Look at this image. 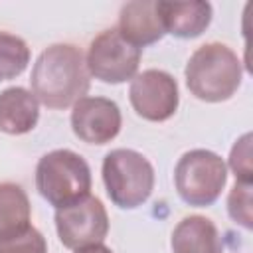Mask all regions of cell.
Masks as SVG:
<instances>
[{
	"instance_id": "obj_1",
	"label": "cell",
	"mask_w": 253,
	"mask_h": 253,
	"mask_svg": "<svg viewBox=\"0 0 253 253\" xmlns=\"http://www.w3.org/2000/svg\"><path fill=\"white\" fill-rule=\"evenodd\" d=\"M89 77L85 55L77 45L53 43L38 55L30 85L38 103L49 109H67L87 95Z\"/></svg>"
},
{
	"instance_id": "obj_19",
	"label": "cell",
	"mask_w": 253,
	"mask_h": 253,
	"mask_svg": "<svg viewBox=\"0 0 253 253\" xmlns=\"http://www.w3.org/2000/svg\"><path fill=\"white\" fill-rule=\"evenodd\" d=\"M75 253H113L107 245L99 243V245H91V247H85V249H77Z\"/></svg>"
},
{
	"instance_id": "obj_6",
	"label": "cell",
	"mask_w": 253,
	"mask_h": 253,
	"mask_svg": "<svg viewBox=\"0 0 253 253\" xmlns=\"http://www.w3.org/2000/svg\"><path fill=\"white\" fill-rule=\"evenodd\" d=\"M142 49L126 42L117 28L103 30L89 43L85 63L89 75L103 83H125L130 81L140 63Z\"/></svg>"
},
{
	"instance_id": "obj_2",
	"label": "cell",
	"mask_w": 253,
	"mask_h": 253,
	"mask_svg": "<svg viewBox=\"0 0 253 253\" xmlns=\"http://www.w3.org/2000/svg\"><path fill=\"white\" fill-rule=\"evenodd\" d=\"M186 85L190 93L206 103H221L231 99L243 77V67L237 53L219 42L200 45L188 59Z\"/></svg>"
},
{
	"instance_id": "obj_5",
	"label": "cell",
	"mask_w": 253,
	"mask_h": 253,
	"mask_svg": "<svg viewBox=\"0 0 253 253\" xmlns=\"http://www.w3.org/2000/svg\"><path fill=\"white\" fill-rule=\"evenodd\" d=\"M227 166L223 158L206 148H194L180 156L174 168V186L178 196L194 206H211L225 188Z\"/></svg>"
},
{
	"instance_id": "obj_15",
	"label": "cell",
	"mask_w": 253,
	"mask_h": 253,
	"mask_svg": "<svg viewBox=\"0 0 253 253\" xmlns=\"http://www.w3.org/2000/svg\"><path fill=\"white\" fill-rule=\"evenodd\" d=\"M30 63L28 43L10 32H0V81L18 77Z\"/></svg>"
},
{
	"instance_id": "obj_3",
	"label": "cell",
	"mask_w": 253,
	"mask_h": 253,
	"mask_svg": "<svg viewBox=\"0 0 253 253\" xmlns=\"http://www.w3.org/2000/svg\"><path fill=\"white\" fill-rule=\"evenodd\" d=\"M36 190L55 210L91 194V170L85 158L69 148L43 154L36 166Z\"/></svg>"
},
{
	"instance_id": "obj_4",
	"label": "cell",
	"mask_w": 253,
	"mask_h": 253,
	"mask_svg": "<svg viewBox=\"0 0 253 253\" xmlns=\"http://www.w3.org/2000/svg\"><path fill=\"white\" fill-rule=\"evenodd\" d=\"M103 184L111 202L121 210L142 206L154 190V168L132 148H115L103 158Z\"/></svg>"
},
{
	"instance_id": "obj_11",
	"label": "cell",
	"mask_w": 253,
	"mask_h": 253,
	"mask_svg": "<svg viewBox=\"0 0 253 253\" xmlns=\"http://www.w3.org/2000/svg\"><path fill=\"white\" fill-rule=\"evenodd\" d=\"M156 12L160 16L164 32L182 40L198 38L200 34H204L213 16L211 4L204 0L156 2Z\"/></svg>"
},
{
	"instance_id": "obj_13",
	"label": "cell",
	"mask_w": 253,
	"mask_h": 253,
	"mask_svg": "<svg viewBox=\"0 0 253 253\" xmlns=\"http://www.w3.org/2000/svg\"><path fill=\"white\" fill-rule=\"evenodd\" d=\"M40 121V103L24 87H8L0 93V130L6 134H26Z\"/></svg>"
},
{
	"instance_id": "obj_7",
	"label": "cell",
	"mask_w": 253,
	"mask_h": 253,
	"mask_svg": "<svg viewBox=\"0 0 253 253\" xmlns=\"http://www.w3.org/2000/svg\"><path fill=\"white\" fill-rule=\"evenodd\" d=\"M57 237L67 249H85L105 241L109 233V215L97 196H87L67 208L55 210Z\"/></svg>"
},
{
	"instance_id": "obj_8",
	"label": "cell",
	"mask_w": 253,
	"mask_h": 253,
	"mask_svg": "<svg viewBox=\"0 0 253 253\" xmlns=\"http://www.w3.org/2000/svg\"><path fill=\"white\" fill-rule=\"evenodd\" d=\"M128 99L138 117L144 121L162 123L178 111V83L168 71L144 69L130 79Z\"/></svg>"
},
{
	"instance_id": "obj_10",
	"label": "cell",
	"mask_w": 253,
	"mask_h": 253,
	"mask_svg": "<svg viewBox=\"0 0 253 253\" xmlns=\"http://www.w3.org/2000/svg\"><path fill=\"white\" fill-rule=\"evenodd\" d=\"M119 34L136 47L156 43L164 38V26L156 12V0H134L121 6Z\"/></svg>"
},
{
	"instance_id": "obj_12",
	"label": "cell",
	"mask_w": 253,
	"mask_h": 253,
	"mask_svg": "<svg viewBox=\"0 0 253 253\" xmlns=\"http://www.w3.org/2000/svg\"><path fill=\"white\" fill-rule=\"evenodd\" d=\"M172 253H223V241L210 217L188 215L172 231Z\"/></svg>"
},
{
	"instance_id": "obj_14",
	"label": "cell",
	"mask_w": 253,
	"mask_h": 253,
	"mask_svg": "<svg viewBox=\"0 0 253 253\" xmlns=\"http://www.w3.org/2000/svg\"><path fill=\"white\" fill-rule=\"evenodd\" d=\"M32 219L28 194L20 184L0 182V239L24 233Z\"/></svg>"
},
{
	"instance_id": "obj_16",
	"label": "cell",
	"mask_w": 253,
	"mask_h": 253,
	"mask_svg": "<svg viewBox=\"0 0 253 253\" xmlns=\"http://www.w3.org/2000/svg\"><path fill=\"white\" fill-rule=\"evenodd\" d=\"M251 198H253L251 184H245V182H235L233 188L229 190V196H227L229 217L245 229L253 227V208H251L253 202H251Z\"/></svg>"
},
{
	"instance_id": "obj_18",
	"label": "cell",
	"mask_w": 253,
	"mask_h": 253,
	"mask_svg": "<svg viewBox=\"0 0 253 253\" xmlns=\"http://www.w3.org/2000/svg\"><path fill=\"white\" fill-rule=\"evenodd\" d=\"M0 253H47V243L36 227H28L20 235L0 239Z\"/></svg>"
},
{
	"instance_id": "obj_9",
	"label": "cell",
	"mask_w": 253,
	"mask_h": 253,
	"mask_svg": "<svg viewBox=\"0 0 253 253\" xmlns=\"http://www.w3.org/2000/svg\"><path fill=\"white\" fill-rule=\"evenodd\" d=\"M123 117L113 99L83 97L73 105L71 128L73 134L87 144H107L121 132Z\"/></svg>"
},
{
	"instance_id": "obj_17",
	"label": "cell",
	"mask_w": 253,
	"mask_h": 253,
	"mask_svg": "<svg viewBox=\"0 0 253 253\" xmlns=\"http://www.w3.org/2000/svg\"><path fill=\"white\" fill-rule=\"evenodd\" d=\"M251 132H245L235 140L229 152V168L235 174V182L251 184L253 180V164H251Z\"/></svg>"
}]
</instances>
